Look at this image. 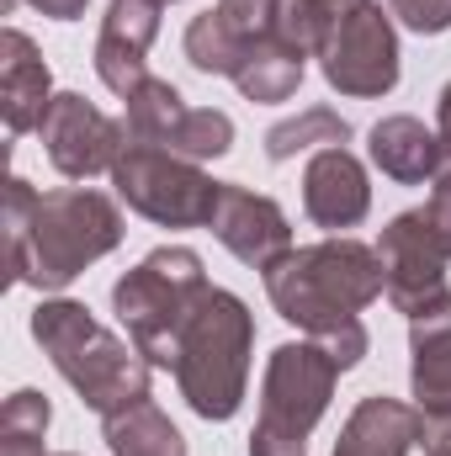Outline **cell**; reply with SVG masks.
Listing matches in <instances>:
<instances>
[{
  "instance_id": "cell-1",
  "label": "cell",
  "mask_w": 451,
  "mask_h": 456,
  "mask_svg": "<svg viewBox=\"0 0 451 456\" xmlns=\"http://www.w3.org/2000/svg\"><path fill=\"white\" fill-rule=\"evenodd\" d=\"M122 244V213L91 186L32 191L21 175L5 181V271L16 287L64 292L86 265Z\"/></svg>"
},
{
  "instance_id": "cell-2",
  "label": "cell",
  "mask_w": 451,
  "mask_h": 456,
  "mask_svg": "<svg viewBox=\"0 0 451 456\" xmlns=\"http://www.w3.org/2000/svg\"><path fill=\"white\" fill-rule=\"evenodd\" d=\"M266 292L287 324H298L308 340H319L340 324L361 319V308H372L388 292V276H382V260L372 244L340 233V239L303 244L287 260H276L266 271Z\"/></svg>"
},
{
  "instance_id": "cell-3",
  "label": "cell",
  "mask_w": 451,
  "mask_h": 456,
  "mask_svg": "<svg viewBox=\"0 0 451 456\" xmlns=\"http://www.w3.org/2000/svg\"><path fill=\"white\" fill-rule=\"evenodd\" d=\"M32 340L48 350L53 371L80 393V403L102 419L127 414L133 403H149V361L133 340H117L91 319L75 297H43L32 308Z\"/></svg>"
},
{
  "instance_id": "cell-4",
  "label": "cell",
  "mask_w": 451,
  "mask_h": 456,
  "mask_svg": "<svg viewBox=\"0 0 451 456\" xmlns=\"http://www.w3.org/2000/svg\"><path fill=\"white\" fill-rule=\"evenodd\" d=\"M250 350H255V319L244 297H234L228 287H208L176 355V387L192 414L213 425L239 414L250 382Z\"/></svg>"
},
{
  "instance_id": "cell-5",
  "label": "cell",
  "mask_w": 451,
  "mask_h": 456,
  "mask_svg": "<svg viewBox=\"0 0 451 456\" xmlns=\"http://www.w3.org/2000/svg\"><path fill=\"white\" fill-rule=\"evenodd\" d=\"M208 287L213 281H208L197 249L160 244L112 287V314L122 319L127 340L138 345V355L149 366H170L176 371L181 335H186V324H192V314H197Z\"/></svg>"
},
{
  "instance_id": "cell-6",
  "label": "cell",
  "mask_w": 451,
  "mask_h": 456,
  "mask_svg": "<svg viewBox=\"0 0 451 456\" xmlns=\"http://www.w3.org/2000/svg\"><path fill=\"white\" fill-rule=\"evenodd\" d=\"M340 366L314 340H287L271 350L260 382V419L250 436V456H303L314 425L335 398Z\"/></svg>"
},
{
  "instance_id": "cell-7",
  "label": "cell",
  "mask_w": 451,
  "mask_h": 456,
  "mask_svg": "<svg viewBox=\"0 0 451 456\" xmlns=\"http://www.w3.org/2000/svg\"><path fill=\"white\" fill-rule=\"evenodd\" d=\"M117 197L160 228H208L218 213V191L224 181H213L197 159L160 149V143H127L112 170Z\"/></svg>"
},
{
  "instance_id": "cell-8",
  "label": "cell",
  "mask_w": 451,
  "mask_h": 456,
  "mask_svg": "<svg viewBox=\"0 0 451 456\" xmlns=\"http://www.w3.org/2000/svg\"><path fill=\"white\" fill-rule=\"evenodd\" d=\"M377 260L388 276V303L404 319H420L425 308H436L447 292V265H451V239L436 228L425 208L398 213L377 239Z\"/></svg>"
},
{
  "instance_id": "cell-9",
  "label": "cell",
  "mask_w": 451,
  "mask_h": 456,
  "mask_svg": "<svg viewBox=\"0 0 451 456\" xmlns=\"http://www.w3.org/2000/svg\"><path fill=\"white\" fill-rule=\"evenodd\" d=\"M319 69L330 80V91L340 96H388L398 86V32H393V16L377 5V0H356L345 11L330 43L319 48Z\"/></svg>"
},
{
  "instance_id": "cell-10",
  "label": "cell",
  "mask_w": 451,
  "mask_h": 456,
  "mask_svg": "<svg viewBox=\"0 0 451 456\" xmlns=\"http://www.w3.org/2000/svg\"><path fill=\"white\" fill-rule=\"evenodd\" d=\"M37 138H43L53 170L70 175V181L112 175L117 159H122V149L133 143V133H127L122 117H107L102 107H91V102L75 96V91L53 96V107H48V117H43Z\"/></svg>"
},
{
  "instance_id": "cell-11",
  "label": "cell",
  "mask_w": 451,
  "mask_h": 456,
  "mask_svg": "<svg viewBox=\"0 0 451 456\" xmlns=\"http://www.w3.org/2000/svg\"><path fill=\"white\" fill-rule=\"evenodd\" d=\"M213 233L228 255L250 271H271L276 260L292 255V224L287 213L266 197V191H250V186H234L224 181L218 191V213H213Z\"/></svg>"
},
{
  "instance_id": "cell-12",
  "label": "cell",
  "mask_w": 451,
  "mask_h": 456,
  "mask_svg": "<svg viewBox=\"0 0 451 456\" xmlns=\"http://www.w3.org/2000/svg\"><path fill=\"white\" fill-rule=\"evenodd\" d=\"M160 0H112L102 16V37H96V75L102 86L127 96L149 80V48L160 37Z\"/></svg>"
},
{
  "instance_id": "cell-13",
  "label": "cell",
  "mask_w": 451,
  "mask_h": 456,
  "mask_svg": "<svg viewBox=\"0 0 451 456\" xmlns=\"http://www.w3.org/2000/svg\"><path fill=\"white\" fill-rule=\"evenodd\" d=\"M303 213L319 228H356L372 213V181L366 165L340 143V149H319L303 170Z\"/></svg>"
},
{
  "instance_id": "cell-14",
  "label": "cell",
  "mask_w": 451,
  "mask_h": 456,
  "mask_svg": "<svg viewBox=\"0 0 451 456\" xmlns=\"http://www.w3.org/2000/svg\"><path fill=\"white\" fill-rule=\"evenodd\" d=\"M53 107V75L37 53V43L16 27H5L0 37V117L5 127L21 138L32 127H43V117Z\"/></svg>"
},
{
  "instance_id": "cell-15",
  "label": "cell",
  "mask_w": 451,
  "mask_h": 456,
  "mask_svg": "<svg viewBox=\"0 0 451 456\" xmlns=\"http://www.w3.org/2000/svg\"><path fill=\"white\" fill-rule=\"evenodd\" d=\"M425 441V414L398 398H361L335 441V456H409Z\"/></svg>"
},
{
  "instance_id": "cell-16",
  "label": "cell",
  "mask_w": 451,
  "mask_h": 456,
  "mask_svg": "<svg viewBox=\"0 0 451 456\" xmlns=\"http://www.w3.org/2000/svg\"><path fill=\"white\" fill-rule=\"evenodd\" d=\"M409 350H414L409 366L414 409L425 419H451V297L409 319Z\"/></svg>"
},
{
  "instance_id": "cell-17",
  "label": "cell",
  "mask_w": 451,
  "mask_h": 456,
  "mask_svg": "<svg viewBox=\"0 0 451 456\" xmlns=\"http://www.w3.org/2000/svg\"><path fill=\"white\" fill-rule=\"evenodd\" d=\"M366 154L372 165L398 181V186H425L441 170V138L420 122V117H382L366 133Z\"/></svg>"
},
{
  "instance_id": "cell-18",
  "label": "cell",
  "mask_w": 451,
  "mask_h": 456,
  "mask_svg": "<svg viewBox=\"0 0 451 456\" xmlns=\"http://www.w3.org/2000/svg\"><path fill=\"white\" fill-rule=\"evenodd\" d=\"M303 69H308V53H298L292 43H282L276 32L271 37H255L234 69V86L244 102H260V107H276L287 96H298L303 86Z\"/></svg>"
},
{
  "instance_id": "cell-19",
  "label": "cell",
  "mask_w": 451,
  "mask_h": 456,
  "mask_svg": "<svg viewBox=\"0 0 451 456\" xmlns=\"http://www.w3.org/2000/svg\"><path fill=\"white\" fill-rule=\"evenodd\" d=\"M107 425V446L112 456H186V436L170 425L165 409L154 403H133L127 414L102 419Z\"/></svg>"
},
{
  "instance_id": "cell-20",
  "label": "cell",
  "mask_w": 451,
  "mask_h": 456,
  "mask_svg": "<svg viewBox=\"0 0 451 456\" xmlns=\"http://www.w3.org/2000/svg\"><path fill=\"white\" fill-rule=\"evenodd\" d=\"M350 138V122L335 112V107H303L298 117H287V122H276L271 133H266V159L271 165H287V159H298V154H319V149H340Z\"/></svg>"
},
{
  "instance_id": "cell-21",
  "label": "cell",
  "mask_w": 451,
  "mask_h": 456,
  "mask_svg": "<svg viewBox=\"0 0 451 456\" xmlns=\"http://www.w3.org/2000/svg\"><path fill=\"white\" fill-rule=\"evenodd\" d=\"M244 48H250V37L228 21L218 5L202 11V16H192V27H186V64L197 75H224V80H234Z\"/></svg>"
},
{
  "instance_id": "cell-22",
  "label": "cell",
  "mask_w": 451,
  "mask_h": 456,
  "mask_svg": "<svg viewBox=\"0 0 451 456\" xmlns=\"http://www.w3.org/2000/svg\"><path fill=\"white\" fill-rule=\"evenodd\" d=\"M127 102V112H122V122H127V133L138 138V143H170V133L181 127V117L192 112L186 107V96L170 86V80H160V75H149L138 91H127L122 96Z\"/></svg>"
},
{
  "instance_id": "cell-23",
  "label": "cell",
  "mask_w": 451,
  "mask_h": 456,
  "mask_svg": "<svg viewBox=\"0 0 451 456\" xmlns=\"http://www.w3.org/2000/svg\"><path fill=\"white\" fill-rule=\"evenodd\" d=\"M350 5H356V0H282V5H276V37L292 43L298 53L319 59V48L330 43V32L345 21Z\"/></svg>"
},
{
  "instance_id": "cell-24",
  "label": "cell",
  "mask_w": 451,
  "mask_h": 456,
  "mask_svg": "<svg viewBox=\"0 0 451 456\" xmlns=\"http://www.w3.org/2000/svg\"><path fill=\"white\" fill-rule=\"evenodd\" d=\"M48 419H53V409L37 387L11 393L5 409H0V456H43Z\"/></svg>"
},
{
  "instance_id": "cell-25",
  "label": "cell",
  "mask_w": 451,
  "mask_h": 456,
  "mask_svg": "<svg viewBox=\"0 0 451 456\" xmlns=\"http://www.w3.org/2000/svg\"><path fill=\"white\" fill-rule=\"evenodd\" d=\"M165 149H176V154H186V159H218L234 149V117L218 112V107H192V112L181 117V127L170 133V143Z\"/></svg>"
},
{
  "instance_id": "cell-26",
  "label": "cell",
  "mask_w": 451,
  "mask_h": 456,
  "mask_svg": "<svg viewBox=\"0 0 451 456\" xmlns=\"http://www.w3.org/2000/svg\"><path fill=\"white\" fill-rule=\"evenodd\" d=\"M388 16H398L420 37H441L451 27V0H388Z\"/></svg>"
},
{
  "instance_id": "cell-27",
  "label": "cell",
  "mask_w": 451,
  "mask_h": 456,
  "mask_svg": "<svg viewBox=\"0 0 451 456\" xmlns=\"http://www.w3.org/2000/svg\"><path fill=\"white\" fill-rule=\"evenodd\" d=\"M314 345L335 361L340 371H350V366L366 355V345H372V340H366V324H361V319H350V324H340V330H330V335H319Z\"/></svg>"
},
{
  "instance_id": "cell-28",
  "label": "cell",
  "mask_w": 451,
  "mask_h": 456,
  "mask_svg": "<svg viewBox=\"0 0 451 456\" xmlns=\"http://www.w3.org/2000/svg\"><path fill=\"white\" fill-rule=\"evenodd\" d=\"M436 191H430V202H425V213L436 218V228L451 239V170H436V181H430Z\"/></svg>"
},
{
  "instance_id": "cell-29",
  "label": "cell",
  "mask_w": 451,
  "mask_h": 456,
  "mask_svg": "<svg viewBox=\"0 0 451 456\" xmlns=\"http://www.w3.org/2000/svg\"><path fill=\"white\" fill-rule=\"evenodd\" d=\"M436 138H441V170H451V80L441 86V102H436Z\"/></svg>"
},
{
  "instance_id": "cell-30",
  "label": "cell",
  "mask_w": 451,
  "mask_h": 456,
  "mask_svg": "<svg viewBox=\"0 0 451 456\" xmlns=\"http://www.w3.org/2000/svg\"><path fill=\"white\" fill-rule=\"evenodd\" d=\"M425 456H451V419H425Z\"/></svg>"
},
{
  "instance_id": "cell-31",
  "label": "cell",
  "mask_w": 451,
  "mask_h": 456,
  "mask_svg": "<svg viewBox=\"0 0 451 456\" xmlns=\"http://www.w3.org/2000/svg\"><path fill=\"white\" fill-rule=\"evenodd\" d=\"M27 5H37V11H43V16H53V21H80L91 0H27Z\"/></svg>"
},
{
  "instance_id": "cell-32",
  "label": "cell",
  "mask_w": 451,
  "mask_h": 456,
  "mask_svg": "<svg viewBox=\"0 0 451 456\" xmlns=\"http://www.w3.org/2000/svg\"><path fill=\"white\" fill-rule=\"evenodd\" d=\"M43 456H80V452H43Z\"/></svg>"
},
{
  "instance_id": "cell-33",
  "label": "cell",
  "mask_w": 451,
  "mask_h": 456,
  "mask_svg": "<svg viewBox=\"0 0 451 456\" xmlns=\"http://www.w3.org/2000/svg\"><path fill=\"white\" fill-rule=\"evenodd\" d=\"M160 5H170V0H160Z\"/></svg>"
}]
</instances>
